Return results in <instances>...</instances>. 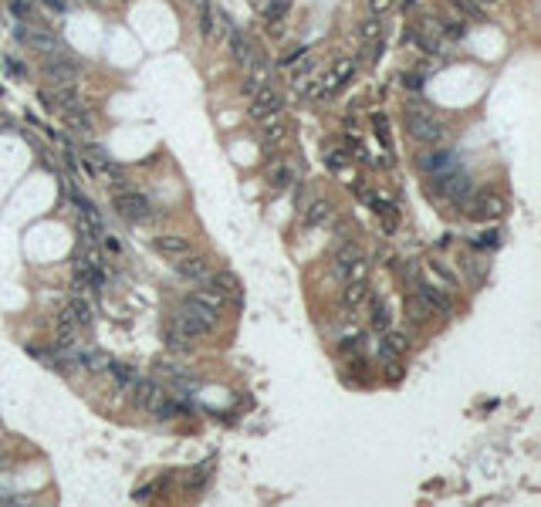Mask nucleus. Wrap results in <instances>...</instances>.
<instances>
[{"label": "nucleus", "mask_w": 541, "mask_h": 507, "mask_svg": "<svg viewBox=\"0 0 541 507\" xmlns=\"http://www.w3.org/2000/svg\"><path fill=\"white\" fill-rule=\"evenodd\" d=\"M173 321H176V325H179V328H183L186 335H190V338H203V335L213 332L210 325H203V321H200V318H196V314L190 312L186 305H179V312L173 314Z\"/></svg>", "instance_id": "obj_9"}, {"label": "nucleus", "mask_w": 541, "mask_h": 507, "mask_svg": "<svg viewBox=\"0 0 541 507\" xmlns=\"http://www.w3.org/2000/svg\"><path fill=\"white\" fill-rule=\"evenodd\" d=\"M251 112H254V118H270V116H278V112H281V98L274 95V92H264V95L254 98Z\"/></svg>", "instance_id": "obj_13"}, {"label": "nucleus", "mask_w": 541, "mask_h": 507, "mask_svg": "<svg viewBox=\"0 0 541 507\" xmlns=\"http://www.w3.org/2000/svg\"><path fill=\"white\" fill-rule=\"evenodd\" d=\"M129 392H132L135 406L139 410H149V412H156L163 406V399H166V392H163V386L156 379H135L132 386H129Z\"/></svg>", "instance_id": "obj_2"}, {"label": "nucleus", "mask_w": 541, "mask_h": 507, "mask_svg": "<svg viewBox=\"0 0 541 507\" xmlns=\"http://www.w3.org/2000/svg\"><path fill=\"white\" fill-rule=\"evenodd\" d=\"M203 484H207V467H200L193 477L186 480V487H203Z\"/></svg>", "instance_id": "obj_33"}, {"label": "nucleus", "mask_w": 541, "mask_h": 507, "mask_svg": "<svg viewBox=\"0 0 541 507\" xmlns=\"http://www.w3.org/2000/svg\"><path fill=\"white\" fill-rule=\"evenodd\" d=\"M450 162H453V156H450V153H426V156L420 159V166H423L426 173H444Z\"/></svg>", "instance_id": "obj_25"}, {"label": "nucleus", "mask_w": 541, "mask_h": 507, "mask_svg": "<svg viewBox=\"0 0 541 507\" xmlns=\"http://www.w3.org/2000/svg\"><path fill=\"white\" fill-rule=\"evenodd\" d=\"M48 75H51L55 81H68L71 75H75V64H71V61H64V58L48 61Z\"/></svg>", "instance_id": "obj_27"}, {"label": "nucleus", "mask_w": 541, "mask_h": 507, "mask_svg": "<svg viewBox=\"0 0 541 507\" xmlns=\"http://www.w3.org/2000/svg\"><path fill=\"white\" fill-rule=\"evenodd\" d=\"M285 136H288V129H285L278 118H268L264 129H261V139H264V142H281Z\"/></svg>", "instance_id": "obj_29"}, {"label": "nucleus", "mask_w": 541, "mask_h": 507, "mask_svg": "<svg viewBox=\"0 0 541 507\" xmlns=\"http://www.w3.org/2000/svg\"><path fill=\"white\" fill-rule=\"evenodd\" d=\"M406 129H409V136L420 139V142H440L444 139V125L437 118L420 116V112H413V116L406 118Z\"/></svg>", "instance_id": "obj_5"}, {"label": "nucleus", "mask_w": 541, "mask_h": 507, "mask_svg": "<svg viewBox=\"0 0 541 507\" xmlns=\"http://www.w3.org/2000/svg\"><path fill=\"white\" fill-rule=\"evenodd\" d=\"M294 179H298V169H294V166H278V169L270 173V190H288Z\"/></svg>", "instance_id": "obj_26"}, {"label": "nucleus", "mask_w": 541, "mask_h": 507, "mask_svg": "<svg viewBox=\"0 0 541 507\" xmlns=\"http://www.w3.org/2000/svg\"><path fill=\"white\" fill-rule=\"evenodd\" d=\"M71 203H75V207H78V214L92 207V200H88V196H85V193H78V190H75V193H71Z\"/></svg>", "instance_id": "obj_34"}, {"label": "nucleus", "mask_w": 541, "mask_h": 507, "mask_svg": "<svg viewBox=\"0 0 541 507\" xmlns=\"http://www.w3.org/2000/svg\"><path fill=\"white\" fill-rule=\"evenodd\" d=\"M71 366H78V369L85 372H109V366H112V359L105 355V352H71Z\"/></svg>", "instance_id": "obj_7"}, {"label": "nucleus", "mask_w": 541, "mask_h": 507, "mask_svg": "<svg viewBox=\"0 0 541 507\" xmlns=\"http://www.w3.org/2000/svg\"><path fill=\"white\" fill-rule=\"evenodd\" d=\"M406 312H409V318H413V321H420V325H423V321H430V318H433V305L423 298V291H420V288H413V291H409V298H406Z\"/></svg>", "instance_id": "obj_11"}, {"label": "nucleus", "mask_w": 541, "mask_h": 507, "mask_svg": "<svg viewBox=\"0 0 541 507\" xmlns=\"http://www.w3.org/2000/svg\"><path fill=\"white\" fill-rule=\"evenodd\" d=\"M359 257H362V251H359L355 244H342V247H338V254H335V264H338V274H345L348 268H352V264L359 261Z\"/></svg>", "instance_id": "obj_24"}, {"label": "nucleus", "mask_w": 541, "mask_h": 507, "mask_svg": "<svg viewBox=\"0 0 541 507\" xmlns=\"http://www.w3.org/2000/svg\"><path fill=\"white\" fill-rule=\"evenodd\" d=\"M342 277H345V281H369V261H366V257H359V261H355V264H352Z\"/></svg>", "instance_id": "obj_30"}, {"label": "nucleus", "mask_w": 541, "mask_h": 507, "mask_svg": "<svg viewBox=\"0 0 541 507\" xmlns=\"http://www.w3.org/2000/svg\"><path fill=\"white\" fill-rule=\"evenodd\" d=\"M190 298H193L196 305H203V308H213V312H220L224 305H227V298L217 291V288H196V291H190Z\"/></svg>", "instance_id": "obj_15"}, {"label": "nucleus", "mask_w": 541, "mask_h": 507, "mask_svg": "<svg viewBox=\"0 0 541 507\" xmlns=\"http://www.w3.org/2000/svg\"><path fill=\"white\" fill-rule=\"evenodd\" d=\"M112 207H116V214L122 216V220H129V223H142V220H149V214H153L149 200L142 193H135V190L118 193L116 200H112Z\"/></svg>", "instance_id": "obj_1"}, {"label": "nucleus", "mask_w": 541, "mask_h": 507, "mask_svg": "<svg viewBox=\"0 0 541 507\" xmlns=\"http://www.w3.org/2000/svg\"><path fill=\"white\" fill-rule=\"evenodd\" d=\"M109 372L116 375V382H118V389H122V392H129V386L139 379V372H135L132 366H122V362H112V366H109Z\"/></svg>", "instance_id": "obj_23"}, {"label": "nucleus", "mask_w": 541, "mask_h": 507, "mask_svg": "<svg viewBox=\"0 0 541 507\" xmlns=\"http://www.w3.org/2000/svg\"><path fill=\"white\" fill-rule=\"evenodd\" d=\"M285 11H288V0H274V4L268 7V18H270V20H278L281 14H285Z\"/></svg>", "instance_id": "obj_31"}, {"label": "nucleus", "mask_w": 541, "mask_h": 507, "mask_svg": "<svg viewBox=\"0 0 541 507\" xmlns=\"http://www.w3.org/2000/svg\"><path fill=\"white\" fill-rule=\"evenodd\" d=\"M420 291H423V298L433 305V312H444V314H453V305H450V298H446L440 288H430V284H416Z\"/></svg>", "instance_id": "obj_19"}, {"label": "nucleus", "mask_w": 541, "mask_h": 507, "mask_svg": "<svg viewBox=\"0 0 541 507\" xmlns=\"http://www.w3.org/2000/svg\"><path fill=\"white\" fill-rule=\"evenodd\" d=\"M18 34H20V41H27V44H34V48H55V44H58L48 31H38V27H20Z\"/></svg>", "instance_id": "obj_22"}, {"label": "nucleus", "mask_w": 541, "mask_h": 507, "mask_svg": "<svg viewBox=\"0 0 541 507\" xmlns=\"http://www.w3.org/2000/svg\"><path fill=\"white\" fill-rule=\"evenodd\" d=\"M369 321H372L376 332H386L389 325H392V312H389V305L383 298H372V314H369Z\"/></svg>", "instance_id": "obj_18"}, {"label": "nucleus", "mask_w": 541, "mask_h": 507, "mask_svg": "<svg viewBox=\"0 0 541 507\" xmlns=\"http://www.w3.org/2000/svg\"><path fill=\"white\" fill-rule=\"evenodd\" d=\"M153 247L163 257H183V254H190V240L183 234H159L153 240Z\"/></svg>", "instance_id": "obj_8"}, {"label": "nucleus", "mask_w": 541, "mask_h": 507, "mask_svg": "<svg viewBox=\"0 0 541 507\" xmlns=\"http://www.w3.org/2000/svg\"><path fill=\"white\" fill-rule=\"evenodd\" d=\"M504 214H507V203L498 193H481L467 203V216H474V220H498Z\"/></svg>", "instance_id": "obj_3"}, {"label": "nucleus", "mask_w": 541, "mask_h": 507, "mask_svg": "<svg viewBox=\"0 0 541 507\" xmlns=\"http://www.w3.org/2000/svg\"><path fill=\"white\" fill-rule=\"evenodd\" d=\"M156 372L166 379V382H176V386H186V382H193V375L186 369H179V366H173V362H159L156 366Z\"/></svg>", "instance_id": "obj_21"}, {"label": "nucleus", "mask_w": 541, "mask_h": 507, "mask_svg": "<svg viewBox=\"0 0 541 507\" xmlns=\"http://www.w3.org/2000/svg\"><path fill=\"white\" fill-rule=\"evenodd\" d=\"M366 298H369L366 281H345V291H342V305H345V308H359Z\"/></svg>", "instance_id": "obj_16"}, {"label": "nucleus", "mask_w": 541, "mask_h": 507, "mask_svg": "<svg viewBox=\"0 0 541 507\" xmlns=\"http://www.w3.org/2000/svg\"><path fill=\"white\" fill-rule=\"evenodd\" d=\"M68 312H71V318H75L78 328H88L92 321H95V308L85 301V298H71V305H68Z\"/></svg>", "instance_id": "obj_17"}, {"label": "nucleus", "mask_w": 541, "mask_h": 507, "mask_svg": "<svg viewBox=\"0 0 541 507\" xmlns=\"http://www.w3.org/2000/svg\"><path fill=\"white\" fill-rule=\"evenodd\" d=\"M501 230H487V234L484 237H477V247H494V244H498V240H501Z\"/></svg>", "instance_id": "obj_32"}, {"label": "nucleus", "mask_w": 541, "mask_h": 507, "mask_svg": "<svg viewBox=\"0 0 541 507\" xmlns=\"http://www.w3.org/2000/svg\"><path fill=\"white\" fill-rule=\"evenodd\" d=\"M416 284H430V288H440V291H457V277L446 271L440 261H426L420 268V281Z\"/></svg>", "instance_id": "obj_4"}, {"label": "nucleus", "mask_w": 541, "mask_h": 507, "mask_svg": "<svg viewBox=\"0 0 541 507\" xmlns=\"http://www.w3.org/2000/svg\"><path fill=\"white\" fill-rule=\"evenodd\" d=\"M210 284L224 294V298H240V281H237V274H231V271H217L210 277Z\"/></svg>", "instance_id": "obj_14"}, {"label": "nucleus", "mask_w": 541, "mask_h": 507, "mask_svg": "<svg viewBox=\"0 0 541 507\" xmlns=\"http://www.w3.org/2000/svg\"><path fill=\"white\" fill-rule=\"evenodd\" d=\"M335 214V207H331V200H311L308 207H305V227H325Z\"/></svg>", "instance_id": "obj_10"}, {"label": "nucleus", "mask_w": 541, "mask_h": 507, "mask_svg": "<svg viewBox=\"0 0 541 507\" xmlns=\"http://www.w3.org/2000/svg\"><path fill=\"white\" fill-rule=\"evenodd\" d=\"M176 274L183 277V281H190V284H203V281H210V264H207V257H176Z\"/></svg>", "instance_id": "obj_6"}, {"label": "nucleus", "mask_w": 541, "mask_h": 507, "mask_svg": "<svg viewBox=\"0 0 541 507\" xmlns=\"http://www.w3.org/2000/svg\"><path fill=\"white\" fill-rule=\"evenodd\" d=\"M183 305H186V308H190V312H193L196 318L203 321V325H210V328H217V314H220V312H213V308H203V305H196L193 298H186Z\"/></svg>", "instance_id": "obj_28"}, {"label": "nucleus", "mask_w": 541, "mask_h": 507, "mask_svg": "<svg viewBox=\"0 0 541 507\" xmlns=\"http://www.w3.org/2000/svg\"><path fill=\"white\" fill-rule=\"evenodd\" d=\"M329 166H331V169H342V166H345V156H338V153H335V156H329Z\"/></svg>", "instance_id": "obj_36"}, {"label": "nucleus", "mask_w": 541, "mask_h": 507, "mask_svg": "<svg viewBox=\"0 0 541 507\" xmlns=\"http://www.w3.org/2000/svg\"><path fill=\"white\" fill-rule=\"evenodd\" d=\"M362 34H366V38H376V34H379V20H376V18H372V20H366Z\"/></svg>", "instance_id": "obj_35"}, {"label": "nucleus", "mask_w": 541, "mask_h": 507, "mask_svg": "<svg viewBox=\"0 0 541 507\" xmlns=\"http://www.w3.org/2000/svg\"><path fill=\"white\" fill-rule=\"evenodd\" d=\"M163 342H166V349H173V352H190V349H193V338L183 332L176 321H170V325H166V332H163Z\"/></svg>", "instance_id": "obj_12"}, {"label": "nucleus", "mask_w": 541, "mask_h": 507, "mask_svg": "<svg viewBox=\"0 0 541 507\" xmlns=\"http://www.w3.org/2000/svg\"><path fill=\"white\" fill-rule=\"evenodd\" d=\"M379 345H383L386 352H392V355H406V349H409V335L386 328V332H383V342H379Z\"/></svg>", "instance_id": "obj_20"}]
</instances>
